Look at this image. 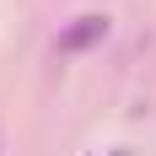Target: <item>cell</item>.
<instances>
[{"label":"cell","instance_id":"obj_1","mask_svg":"<svg viewBox=\"0 0 156 156\" xmlns=\"http://www.w3.org/2000/svg\"><path fill=\"white\" fill-rule=\"evenodd\" d=\"M102 38H108V16L86 11V16H76V22L59 32V43H54V48H59V54H86V48L102 43Z\"/></svg>","mask_w":156,"mask_h":156}]
</instances>
